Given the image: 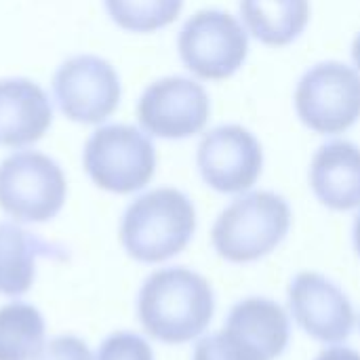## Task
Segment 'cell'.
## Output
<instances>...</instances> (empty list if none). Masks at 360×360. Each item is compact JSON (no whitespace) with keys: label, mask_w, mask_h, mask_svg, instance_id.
Instances as JSON below:
<instances>
[{"label":"cell","mask_w":360,"mask_h":360,"mask_svg":"<svg viewBox=\"0 0 360 360\" xmlns=\"http://www.w3.org/2000/svg\"><path fill=\"white\" fill-rule=\"evenodd\" d=\"M215 306L209 278L186 266H167L152 272L137 293L141 329L165 346L200 340L213 323Z\"/></svg>","instance_id":"cell-1"},{"label":"cell","mask_w":360,"mask_h":360,"mask_svg":"<svg viewBox=\"0 0 360 360\" xmlns=\"http://www.w3.org/2000/svg\"><path fill=\"white\" fill-rule=\"evenodd\" d=\"M247 32L268 46H287L310 21V0H240Z\"/></svg>","instance_id":"cell-16"},{"label":"cell","mask_w":360,"mask_h":360,"mask_svg":"<svg viewBox=\"0 0 360 360\" xmlns=\"http://www.w3.org/2000/svg\"><path fill=\"white\" fill-rule=\"evenodd\" d=\"M53 93L65 118L84 124L103 122L120 101V78L97 55H76L59 65Z\"/></svg>","instance_id":"cell-11"},{"label":"cell","mask_w":360,"mask_h":360,"mask_svg":"<svg viewBox=\"0 0 360 360\" xmlns=\"http://www.w3.org/2000/svg\"><path fill=\"white\" fill-rule=\"evenodd\" d=\"M196 165L211 190L238 196L249 192L262 177L264 148L243 124H221L200 139Z\"/></svg>","instance_id":"cell-9"},{"label":"cell","mask_w":360,"mask_h":360,"mask_svg":"<svg viewBox=\"0 0 360 360\" xmlns=\"http://www.w3.org/2000/svg\"><path fill=\"white\" fill-rule=\"evenodd\" d=\"M61 167L40 152H15L0 165V209L21 224H44L63 209Z\"/></svg>","instance_id":"cell-5"},{"label":"cell","mask_w":360,"mask_h":360,"mask_svg":"<svg viewBox=\"0 0 360 360\" xmlns=\"http://www.w3.org/2000/svg\"><path fill=\"white\" fill-rule=\"evenodd\" d=\"M287 310L293 323L323 346L348 342L359 323L348 293L333 278L314 270L297 272L289 281Z\"/></svg>","instance_id":"cell-8"},{"label":"cell","mask_w":360,"mask_h":360,"mask_svg":"<svg viewBox=\"0 0 360 360\" xmlns=\"http://www.w3.org/2000/svg\"><path fill=\"white\" fill-rule=\"evenodd\" d=\"M34 360H95L84 340L76 335H57L44 344Z\"/></svg>","instance_id":"cell-21"},{"label":"cell","mask_w":360,"mask_h":360,"mask_svg":"<svg viewBox=\"0 0 360 360\" xmlns=\"http://www.w3.org/2000/svg\"><path fill=\"white\" fill-rule=\"evenodd\" d=\"M51 122V101L36 82L27 78L0 80V146H30L49 131Z\"/></svg>","instance_id":"cell-13"},{"label":"cell","mask_w":360,"mask_h":360,"mask_svg":"<svg viewBox=\"0 0 360 360\" xmlns=\"http://www.w3.org/2000/svg\"><path fill=\"white\" fill-rule=\"evenodd\" d=\"M105 8L122 30L148 34L171 25L179 17L184 0H105Z\"/></svg>","instance_id":"cell-18"},{"label":"cell","mask_w":360,"mask_h":360,"mask_svg":"<svg viewBox=\"0 0 360 360\" xmlns=\"http://www.w3.org/2000/svg\"><path fill=\"white\" fill-rule=\"evenodd\" d=\"M295 112L319 135H340L360 120V72L342 61H321L297 82Z\"/></svg>","instance_id":"cell-6"},{"label":"cell","mask_w":360,"mask_h":360,"mask_svg":"<svg viewBox=\"0 0 360 360\" xmlns=\"http://www.w3.org/2000/svg\"><path fill=\"white\" fill-rule=\"evenodd\" d=\"M40 257L61 259L65 251L46 243L25 228L2 221L0 224V295L19 297L27 293L36 278V264Z\"/></svg>","instance_id":"cell-15"},{"label":"cell","mask_w":360,"mask_h":360,"mask_svg":"<svg viewBox=\"0 0 360 360\" xmlns=\"http://www.w3.org/2000/svg\"><path fill=\"white\" fill-rule=\"evenodd\" d=\"M192 360H266V356L247 340L224 327L217 333L196 340Z\"/></svg>","instance_id":"cell-19"},{"label":"cell","mask_w":360,"mask_h":360,"mask_svg":"<svg viewBox=\"0 0 360 360\" xmlns=\"http://www.w3.org/2000/svg\"><path fill=\"white\" fill-rule=\"evenodd\" d=\"M46 323L42 312L25 302L0 308V360H34L44 348Z\"/></svg>","instance_id":"cell-17"},{"label":"cell","mask_w":360,"mask_h":360,"mask_svg":"<svg viewBox=\"0 0 360 360\" xmlns=\"http://www.w3.org/2000/svg\"><path fill=\"white\" fill-rule=\"evenodd\" d=\"M314 360H360V352L350 346L335 344V346H325V350Z\"/></svg>","instance_id":"cell-22"},{"label":"cell","mask_w":360,"mask_h":360,"mask_svg":"<svg viewBox=\"0 0 360 360\" xmlns=\"http://www.w3.org/2000/svg\"><path fill=\"white\" fill-rule=\"evenodd\" d=\"M196 207L177 188L137 196L120 219V245L139 264H165L188 249L196 234Z\"/></svg>","instance_id":"cell-2"},{"label":"cell","mask_w":360,"mask_h":360,"mask_svg":"<svg viewBox=\"0 0 360 360\" xmlns=\"http://www.w3.org/2000/svg\"><path fill=\"white\" fill-rule=\"evenodd\" d=\"M177 49L184 65L192 74L202 80H224L245 65L249 32L234 15L205 8L184 23Z\"/></svg>","instance_id":"cell-7"},{"label":"cell","mask_w":360,"mask_h":360,"mask_svg":"<svg viewBox=\"0 0 360 360\" xmlns=\"http://www.w3.org/2000/svg\"><path fill=\"white\" fill-rule=\"evenodd\" d=\"M310 188L331 211L360 209V148L346 139L323 143L310 162Z\"/></svg>","instance_id":"cell-12"},{"label":"cell","mask_w":360,"mask_h":360,"mask_svg":"<svg viewBox=\"0 0 360 360\" xmlns=\"http://www.w3.org/2000/svg\"><path fill=\"white\" fill-rule=\"evenodd\" d=\"M95 360H154V350L133 331H114L101 342Z\"/></svg>","instance_id":"cell-20"},{"label":"cell","mask_w":360,"mask_h":360,"mask_svg":"<svg viewBox=\"0 0 360 360\" xmlns=\"http://www.w3.org/2000/svg\"><path fill=\"white\" fill-rule=\"evenodd\" d=\"M352 245H354V251L360 259V211L354 217V224H352Z\"/></svg>","instance_id":"cell-23"},{"label":"cell","mask_w":360,"mask_h":360,"mask_svg":"<svg viewBox=\"0 0 360 360\" xmlns=\"http://www.w3.org/2000/svg\"><path fill=\"white\" fill-rule=\"evenodd\" d=\"M211 116V99L202 84L184 76L152 82L139 103L137 118L146 133L160 139H188L198 135Z\"/></svg>","instance_id":"cell-10"},{"label":"cell","mask_w":360,"mask_h":360,"mask_svg":"<svg viewBox=\"0 0 360 360\" xmlns=\"http://www.w3.org/2000/svg\"><path fill=\"white\" fill-rule=\"evenodd\" d=\"M224 327L255 346L266 360H278L291 344L289 310L264 295L238 300L228 310Z\"/></svg>","instance_id":"cell-14"},{"label":"cell","mask_w":360,"mask_h":360,"mask_svg":"<svg viewBox=\"0 0 360 360\" xmlns=\"http://www.w3.org/2000/svg\"><path fill=\"white\" fill-rule=\"evenodd\" d=\"M356 325H359V331H360V316H359V323H356Z\"/></svg>","instance_id":"cell-25"},{"label":"cell","mask_w":360,"mask_h":360,"mask_svg":"<svg viewBox=\"0 0 360 360\" xmlns=\"http://www.w3.org/2000/svg\"><path fill=\"white\" fill-rule=\"evenodd\" d=\"M293 211L285 196L270 190L238 194L215 219L211 245L232 266H249L272 255L289 236Z\"/></svg>","instance_id":"cell-3"},{"label":"cell","mask_w":360,"mask_h":360,"mask_svg":"<svg viewBox=\"0 0 360 360\" xmlns=\"http://www.w3.org/2000/svg\"><path fill=\"white\" fill-rule=\"evenodd\" d=\"M352 59H354V65L360 72V32L354 36V42H352Z\"/></svg>","instance_id":"cell-24"},{"label":"cell","mask_w":360,"mask_h":360,"mask_svg":"<svg viewBox=\"0 0 360 360\" xmlns=\"http://www.w3.org/2000/svg\"><path fill=\"white\" fill-rule=\"evenodd\" d=\"M82 162L97 188L112 194H133L152 181L156 148L137 127L108 124L89 137Z\"/></svg>","instance_id":"cell-4"}]
</instances>
